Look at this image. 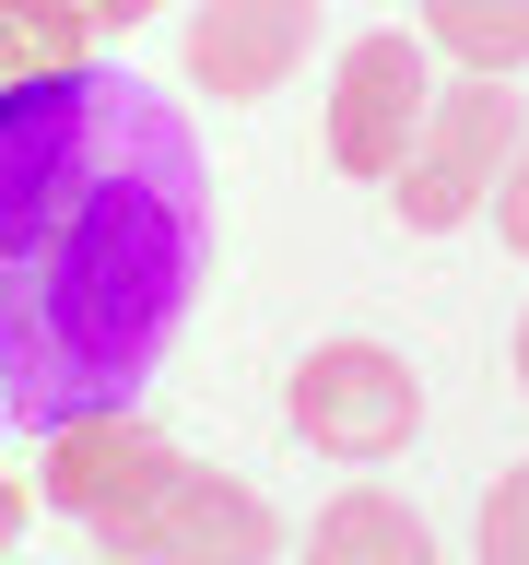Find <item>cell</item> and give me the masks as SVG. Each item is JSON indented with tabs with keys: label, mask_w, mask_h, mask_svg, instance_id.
Instances as JSON below:
<instances>
[{
	"label": "cell",
	"mask_w": 529,
	"mask_h": 565,
	"mask_svg": "<svg viewBox=\"0 0 529 565\" xmlns=\"http://www.w3.org/2000/svg\"><path fill=\"white\" fill-rule=\"evenodd\" d=\"M483 565H529V459L494 471V494H483Z\"/></svg>",
	"instance_id": "11"
},
{
	"label": "cell",
	"mask_w": 529,
	"mask_h": 565,
	"mask_svg": "<svg viewBox=\"0 0 529 565\" xmlns=\"http://www.w3.org/2000/svg\"><path fill=\"white\" fill-rule=\"evenodd\" d=\"M153 0H0V35H12V60L24 71H71L95 60V35H130Z\"/></svg>",
	"instance_id": "9"
},
{
	"label": "cell",
	"mask_w": 529,
	"mask_h": 565,
	"mask_svg": "<svg viewBox=\"0 0 529 565\" xmlns=\"http://www.w3.org/2000/svg\"><path fill=\"white\" fill-rule=\"evenodd\" d=\"M529 141V106L494 83V71H458V83H435V106H423V141L400 153V224L412 236H447V224H471V212L506 189V166H518Z\"/></svg>",
	"instance_id": "2"
},
{
	"label": "cell",
	"mask_w": 529,
	"mask_h": 565,
	"mask_svg": "<svg viewBox=\"0 0 529 565\" xmlns=\"http://www.w3.org/2000/svg\"><path fill=\"white\" fill-rule=\"evenodd\" d=\"M494 224H506V247L529 259V141H518V166H506V189H494Z\"/></svg>",
	"instance_id": "12"
},
{
	"label": "cell",
	"mask_w": 529,
	"mask_h": 565,
	"mask_svg": "<svg viewBox=\"0 0 529 565\" xmlns=\"http://www.w3.org/2000/svg\"><path fill=\"white\" fill-rule=\"evenodd\" d=\"M423 106H435V71H423L412 35H353L342 71H330V166L400 177V153L423 141Z\"/></svg>",
	"instance_id": "5"
},
{
	"label": "cell",
	"mask_w": 529,
	"mask_h": 565,
	"mask_svg": "<svg viewBox=\"0 0 529 565\" xmlns=\"http://www.w3.org/2000/svg\"><path fill=\"white\" fill-rule=\"evenodd\" d=\"M282 413H294V436L317 459H353L365 471V459H400L423 436V377L388 342H317L294 365V388H282Z\"/></svg>",
	"instance_id": "3"
},
{
	"label": "cell",
	"mask_w": 529,
	"mask_h": 565,
	"mask_svg": "<svg viewBox=\"0 0 529 565\" xmlns=\"http://www.w3.org/2000/svg\"><path fill=\"white\" fill-rule=\"evenodd\" d=\"M106 565H130V554H106Z\"/></svg>",
	"instance_id": "15"
},
{
	"label": "cell",
	"mask_w": 529,
	"mask_h": 565,
	"mask_svg": "<svg viewBox=\"0 0 529 565\" xmlns=\"http://www.w3.org/2000/svg\"><path fill=\"white\" fill-rule=\"evenodd\" d=\"M317 47V0H201L188 12V83L224 106H259Z\"/></svg>",
	"instance_id": "7"
},
{
	"label": "cell",
	"mask_w": 529,
	"mask_h": 565,
	"mask_svg": "<svg viewBox=\"0 0 529 565\" xmlns=\"http://www.w3.org/2000/svg\"><path fill=\"white\" fill-rule=\"evenodd\" d=\"M165 483H176V448L130 413V401H118V413H71V424H47V507H60V519L118 530L130 507H153Z\"/></svg>",
	"instance_id": "6"
},
{
	"label": "cell",
	"mask_w": 529,
	"mask_h": 565,
	"mask_svg": "<svg viewBox=\"0 0 529 565\" xmlns=\"http://www.w3.org/2000/svg\"><path fill=\"white\" fill-rule=\"evenodd\" d=\"M423 35L447 47L458 71H529V0H423Z\"/></svg>",
	"instance_id": "10"
},
{
	"label": "cell",
	"mask_w": 529,
	"mask_h": 565,
	"mask_svg": "<svg viewBox=\"0 0 529 565\" xmlns=\"http://www.w3.org/2000/svg\"><path fill=\"white\" fill-rule=\"evenodd\" d=\"M306 565H435V519L400 507L388 483H353L306 519Z\"/></svg>",
	"instance_id": "8"
},
{
	"label": "cell",
	"mask_w": 529,
	"mask_h": 565,
	"mask_svg": "<svg viewBox=\"0 0 529 565\" xmlns=\"http://www.w3.org/2000/svg\"><path fill=\"white\" fill-rule=\"evenodd\" d=\"M12 530H24V483L0 471V554H12Z\"/></svg>",
	"instance_id": "13"
},
{
	"label": "cell",
	"mask_w": 529,
	"mask_h": 565,
	"mask_svg": "<svg viewBox=\"0 0 529 565\" xmlns=\"http://www.w3.org/2000/svg\"><path fill=\"white\" fill-rule=\"evenodd\" d=\"M106 542H118L130 565H271L282 554V519H271L259 483H236V471H188V459H176V483L153 494V507H130Z\"/></svg>",
	"instance_id": "4"
},
{
	"label": "cell",
	"mask_w": 529,
	"mask_h": 565,
	"mask_svg": "<svg viewBox=\"0 0 529 565\" xmlns=\"http://www.w3.org/2000/svg\"><path fill=\"white\" fill-rule=\"evenodd\" d=\"M212 259L201 141L106 60L0 83V401L47 436L118 413Z\"/></svg>",
	"instance_id": "1"
},
{
	"label": "cell",
	"mask_w": 529,
	"mask_h": 565,
	"mask_svg": "<svg viewBox=\"0 0 529 565\" xmlns=\"http://www.w3.org/2000/svg\"><path fill=\"white\" fill-rule=\"evenodd\" d=\"M518 377H529V318H518Z\"/></svg>",
	"instance_id": "14"
}]
</instances>
